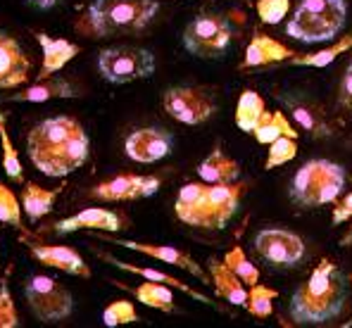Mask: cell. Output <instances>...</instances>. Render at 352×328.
<instances>
[{
    "instance_id": "obj_1",
    "label": "cell",
    "mask_w": 352,
    "mask_h": 328,
    "mask_svg": "<svg viewBox=\"0 0 352 328\" xmlns=\"http://www.w3.org/2000/svg\"><path fill=\"white\" fill-rule=\"evenodd\" d=\"M27 155L41 174L62 179L86 164L91 155V138L79 119L58 114L31 129L27 136Z\"/></svg>"
},
{
    "instance_id": "obj_2",
    "label": "cell",
    "mask_w": 352,
    "mask_h": 328,
    "mask_svg": "<svg viewBox=\"0 0 352 328\" xmlns=\"http://www.w3.org/2000/svg\"><path fill=\"white\" fill-rule=\"evenodd\" d=\"M157 10V0H91L76 22V31L93 41L136 36L150 27Z\"/></svg>"
},
{
    "instance_id": "obj_3",
    "label": "cell",
    "mask_w": 352,
    "mask_h": 328,
    "mask_svg": "<svg viewBox=\"0 0 352 328\" xmlns=\"http://www.w3.org/2000/svg\"><path fill=\"white\" fill-rule=\"evenodd\" d=\"M343 307V283L338 278V269L331 259L317 264L302 288L295 290L291 302V314L298 324L317 326L340 314Z\"/></svg>"
},
{
    "instance_id": "obj_4",
    "label": "cell",
    "mask_w": 352,
    "mask_h": 328,
    "mask_svg": "<svg viewBox=\"0 0 352 328\" xmlns=\"http://www.w3.org/2000/svg\"><path fill=\"white\" fill-rule=\"evenodd\" d=\"M348 3L345 0H300L286 34L302 43H324L333 41L345 27Z\"/></svg>"
},
{
    "instance_id": "obj_5",
    "label": "cell",
    "mask_w": 352,
    "mask_h": 328,
    "mask_svg": "<svg viewBox=\"0 0 352 328\" xmlns=\"http://www.w3.org/2000/svg\"><path fill=\"white\" fill-rule=\"evenodd\" d=\"M345 188V171L331 160H309L295 171L291 195L302 207H319L336 202Z\"/></svg>"
},
{
    "instance_id": "obj_6",
    "label": "cell",
    "mask_w": 352,
    "mask_h": 328,
    "mask_svg": "<svg viewBox=\"0 0 352 328\" xmlns=\"http://www.w3.org/2000/svg\"><path fill=\"white\" fill-rule=\"evenodd\" d=\"M24 298H27L31 314L43 324L67 319L74 309V298H72L69 288L45 274H31L24 281Z\"/></svg>"
},
{
    "instance_id": "obj_7",
    "label": "cell",
    "mask_w": 352,
    "mask_h": 328,
    "mask_svg": "<svg viewBox=\"0 0 352 328\" xmlns=\"http://www.w3.org/2000/svg\"><path fill=\"white\" fill-rule=\"evenodd\" d=\"M234 29L226 14L221 12H200L184 29V48L195 57H219L229 50Z\"/></svg>"
},
{
    "instance_id": "obj_8",
    "label": "cell",
    "mask_w": 352,
    "mask_h": 328,
    "mask_svg": "<svg viewBox=\"0 0 352 328\" xmlns=\"http://www.w3.org/2000/svg\"><path fill=\"white\" fill-rule=\"evenodd\" d=\"M98 72L115 86L141 81L155 74V55L136 45H112L98 53Z\"/></svg>"
},
{
    "instance_id": "obj_9",
    "label": "cell",
    "mask_w": 352,
    "mask_h": 328,
    "mask_svg": "<svg viewBox=\"0 0 352 328\" xmlns=\"http://www.w3.org/2000/svg\"><path fill=\"white\" fill-rule=\"evenodd\" d=\"M162 105L167 109L169 117L181 124H188V127L205 124L217 109L210 93H205L203 88H193V86L167 88L162 98Z\"/></svg>"
},
{
    "instance_id": "obj_10",
    "label": "cell",
    "mask_w": 352,
    "mask_h": 328,
    "mask_svg": "<svg viewBox=\"0 0 352 328\" xmlns=\"http://www.w3.org/2000/svg\"><path fill=\"white\" fill-rule=\"evenodd\" d=\"M255 250L262 259L276 267H293L305 257V243L286 228H264L255 236Z\"/></svg>"
},
{
    "instance_id": "obj_11",
    "label": "cell",
    "mask_w": 352,
    "mask_h": 328,
    "mask_svg": "<svg viewBox=\"0 0 352 328\" xmlns=\"http://www.w3.org/2000/svg\"><path fill=\"white\" fill-rule=\"evenodd\" d=\"M160 190L157 176H141V174H119L115 179H107L91 190V197L102 202H126L150 197Z\"/></svg>"
},
{
    "instance_id": "obj_12",
    "label": "cell",
    "mask_w": 352,
    "mask_h": 328,
    "mask_svg": "<svg viewBox=\"0 0 352 328\" xmlns=\"http://www.w3.org/2000/svg\"><path fill=\"white\" fill-rule=\"evenodd\" d=\"M98 238L105 243H112V245H122L126 250H133V252H141L146 257H153L157 262H164V264H172L176 269H184L188 272L190 276H195L198 281L207 283V274L205 269L190 257L186 250H179L174 245H155V243H138V241H124V238H112V236H105L102 231H98Z\"/></svg>"
},
{
    "instance_id": "obj_13",
    "label": "cell",
    "mask_w": 352,
    "mask_h": 328,
    "mask_svg": "<svg viewBox=\"0 0 352 328\" xmlns=\"http://www.w3.org/2000/svg\"><path fill=\"white\" fill-rule=\"evenodd\" d=\"M174 148V138L164 129H136L133 133H129V138L124 140V150L133 162L141 164H153L164 160Z\"/></svg>"
},
{
    "instance_id": "obj_14",
    "label": "cell",
    "mask_w": 352,
    "mask_h": 328,
    "mask_svg": "<svg viewBox=\"0 0 352 328\" xmlns=\"http://www.w3.org/2000/svg\"><path fill=\"white\" fill-rule=\"evenodd\" d=\"M207 188H210V184L198 181V184H186L184 188L179 190L176 202H174V212L184 223L198 226V228H212Z\"/></svg>"
},
{
    "instance_id": "obj_15",
    "label": "cell",
    "mask_w": 352,
    "mask_h": 328,
    "mask_svg": "<svg viewBox=\"0 0 352 328\" xmlns=\"http://www.w3.org/2000/svg\"><path fill=\"white\" fill-rule=\"evenodd\" d=\"M31 60L24 55L17 39L0 34V88H17L29 81Z\"/></svg>"
},
{
    "instance_id": "obj_16",
    "label": "cell",
    "mask_w": 352,
    "mask_h": 328,
    "mask_svg": "<svg viewBox=\"0 0 352 328\" xmlns=\"http://www.w3.org/2000/svg\"><path fill=\"white\" fill-rule=\"evenodd\" d=\"M122 226V219L119 215L110 210H102V207H86V210L76 212V215L60 219L53 226L55 233L65 236V233H74V231H102V233H115Z\"/></svg>"
},
{
    "instance_id": "obj_17",
    "label": "cell",
    "mask_w": 352,
    "mask_h": 328,
    "mask_svg": "<svg viewBox=\"0 0 352 328\" xmlns=\"http://www.w3.org/2000/svg\"><path fill=\"white\" fill-rule=\"evenodd\" d=\"M31 254L45 267H53L58 272H65L69 276H79V278H91V267L84 262L74 248L67 245H31Z\"/></svg>"
},
{
    "instance_id": "obj_18",
    "label": "cell",
    "mask_w": 352,
    "mask_h": 328,
    "mask_svg": "<svg viewBox=\"0 0 352 328\" xmlns=\"http://www.w3.org/2000/svg\"><path fill=\"white\" fill-rule=\"evenodd\" d=\"M243 184H210L207 188V202H210V221L212 228H224L236 215L238 202L243 195Z\"/></svg>"
},
{
    "instance_id": "obj_19",
    "label": "cell",
    "mask_w": 352,
    "mask_h": 328,
    "mask_svg": "<svg viewBox=\"0 0 352 328\" xmlns=\"http://www.w3.org/2000/svg\"><path fill=\"white\" fill-rule=\"evenodd\" d=\"M76 96H79V91L74 88V83L53 74V76H45V79L31 83L22 93L0 96V102H48V100H55V98H76Z\"/></svg>"
},
{
    "instance_id": "obj_20",
    "label": "cell",
    "mask_w": 352,
    "mask_h": 328,
    "mask_svg": "<svg viewBox=\"0 0 352 328\" xmlns=\"http://www.w3.org/2000/svg\"><path fill=\"white\" fill-rule=\"evenodd\" d=\"M295 55L298 53L293 48L274 41L272 36H264L260 31H255V36H252L245 48V57H243L241 67H264L274 65V62H288Z\"/></svg>"
},
{
    "instance_id": "obj_21",
    "label": "cell",
    "mask_w": 352,
    "mask_h": 328,
    "mask_svg": "<svg viewBox=\"0 0 352 328\" xmlns=\"http://www.w3.org/2000/svg\"><path fill=\"white\" fill-rule=\"evenodd\" d=\"M36 39H38V45H41V50H43V65H41L38 79L58 74L67 62H72L81 53L79 45L67 39H53V36H48V34H36Z\"/></svg>"
},
{
    "instance_id": "obj_22",
    "label": "cell",
    "mask_w": 352,
    "mask_h": 328,
    "mask_svg": "<svg viewBox=\"0 0 352 328\" xmlns=\"http://www.w3.org/2000/svg\"><path fill=\"white\" fill-rule=\"evenodd\" d=\"M98 257L105 259V262H110V264H115L117 269H124V272H129V274H136V276H141V278H146V281H157V283H167V285H172V288L181 290V293H186L188 298H193V300H198V302H205V305H212V300L207 298V295L200 293V290L190 288L188 283H184V281L174 278V276L160 272V269H153V267H138V264L124 262V259H117V257H112V254H107V252H98Z\"/></svg>"
},
{
    "instance_id": "obj_23",
    "label": "cell",
    "mask_w": 352,
    "mask_h": 328,
    "mask_svg": "<svg viewBox=\"0 0 352 328\" xmlns=\"http://www.w3.org/2000/svg\"><path fill=\"white\" fill-rule=\"evenodd\" d=\"M210 278H212V285H214L217 295H219L221 300L231 302V305H236V307H245L248 285L226 267L224 259H221V262L219 259H210Z\"/></svg>"
},
{
    "instance_id": "obj_24",
    "label": "cell",
    "mask_w": 352,
    "mask_h": 328,
    "mask_svg": "<svg viewBox=\"0 0 352 328\" xmlns=\"http://www.w3.org/2000/svg\"><path fill=\"white\" fill-rule=\"evenodd\" d=\"M198 176L205 184H231V181H238V176H241V164L236 160H231L229 155L221 153L219 148H214L200 162Z\"/></svg>"
},
{
    "instance_id": "obj_25",
    "label": "cell",
    "mask_w": 352,
    "mask_h": 328,
    "mask_svg": "<svg viewBox=\"0 0 352 328\" xmlns=\"http://www.w3.org/2000/svg\"><path fill=\"white\" fill-rule=\"evenodd\" d=\"M62 193V188H43L38 184H24L19 202H22V212L29 217V221H38L45 215H50L55 207V200Z\"/></svg>"
},
{
    "instance_id": "obj_26",
    "label": "cell",
    "mask_w": 352,
    "mask_h": 328,
    "mask_svg": "<svg viewBox=\"0 0 352 328\" xmlns=\"http://www.w3.org/2000/svg\"><path fill=\"white\" fill-rule=\"evenodd\" d=\"M252 136H255V140L260 145H269L276 138H283V136L298 138L300 131L288 122V117L283 112H264L260 124H257L255 131H252Z\"/></svg>"
},
{
    "instance_id": "obj_27",
    "label": "cell",
    "mask_w": 352,
    "mask_h": 328,
    "mask_svg": "<svg viewBox=\"0 0 352 328\" xmlns=\"http://www.w3.org/2000/svg\"><path fill=\"white\" fill-rule=\"evenodd\" d=\"M267 112L264 107V98L257 91H243L241 98H238V105H236V127L245 133H252L255 127L260 124L262 114Z\"/></svg>"
},
{
    "instance_id": "obj_28",
    "label": "cell",
    "mask_w": 352,
    "mask_h": 328,
    "mask_svg": "<svg viewBox=\"0 0 352 328\" xmlns=\"http://www.w3.org/2000/svg\"><path fill=\"white\" fill-rule=\"evenodd\" d=\"M133 295H136L138 302H143L146 307H153V309L160 311H174V293L172 285L167 283H157V281H146L138 288H133Z\"/></svg>"
},
{
    "instance_id": "obj_29",
    "label": "cell",
    "mask_w": 352,
    "mask_h": 328,
    "mask_svg": "<svg viewBox=\"0 0 352 328\" xmlns=\"http://www.w3.org/2000/svg\"><path fill=\"white\" fill-rule=\"evenodd\" d=\"M352 48V34L348 36H340V41H336L333 45H329V48L319 50V53H309V55H295L291 57V65L293 67H329L331 62L336 60L338 55L348 53Z\"/></svg>"
},
{
    "instance_id": "obj_30",
    "label": "cell",
    "mask_w": 352,
    "mask_h": 328,
    "mask_svg": "<svg viewBox=\"0 0 352 328\" xmlns=\"http://www.w3.org/2000/svg\"><path fill=\"white\" fill-rule=\"evenodd\" d=\"M0 145H3V166L5 174L12 184H24V169H22V160H19L17 150H14L12 140H10L8 131V119L0 112Z\"/></svg>"
},
{
    "instance_id": "obj_31",
    "label": "cell",
    "mask_w": 352,
    "mask_h": 328,
    "mask_svg": "<svg viewBox=\"0 0 352 328\" xmlns=\"http://www.w3.org/2000/svg\"><path fill=\"white\" fill-rule=\"evenodd\" d=\"M278 298V293L274 288H267L257 281L255 285H248V302H245V309L250 311L252 316L257 319H267L272 316L274 311V300Z\"/></svg>"
},
{
    "instance_id": "obj_32",
    "label": "cell",
    "mask_w": 352,
    "mask_h": 328,
    "mask_svg": "<svg viewBox=\"0 0 352 328\" xmlns=\"http://www.w3.org/2000/svg\"><path fill=\"white\" fill-rule=\"evenodd\" d=\"M224 264L234 272L238 278L243 281L245 285H255L257 281H260V269L255 267V264L250 262V259L245 257V252H243V248H231L229 252L224 254Z\"/></svg>"
},
{
    "instance_id": "obj_33",
    "label": "cell",
    "mask_w": 352,
    "mask_h": 328,
    "mask_svg": "<svg viewBox=\"0 0 352 328\" xmlns=\"http://www.w3.org/2000/svg\"><path fill=\"white\" fill-rule=\"evenodd\" d=\"M138 319V311L133 307V302L129 300H115L105 307L102 311V324L107 328H117V326H124V324H136Z\"/></svg>"
},
{
    "instance_id": "obj_34",
    "label": "cell",
    "mask_w": 352,
    "mask_h": 328,
    "mask_svg": "<svg viewBox=\"0 0 352 328\" xmlns=\"http://www.w3.org/2000/svg\"><path fill=\"white\" fill-rule=\"evenodd\" d=\"M295 155H298V143H295V138H288V136L276 138L274 143H269L264 169H276V166L288 164L291 160H295Z\"/></svg>"
},
{
    "instance_id": "obj_35",
    "label": "cell",
    "mask_w": 352,
    "mask_h": 328,
    "mask_svg": "<svg viewBox=\"0 0 352 328\" xmlns=\"http://www.w3.org/2000/svg\"><path fill=\"white\" fill-rule=\"evenodd\" d=\"M0 221L10 226H22V202L5 184H0Z\"/></svg>"
},
{
    "instance_id": "obj_36",
    "label": "cell",
    "mask_w": 352,
    "mask_h": 328,
    "mask_svg": "<svg viewBox=\"0 0 352 328\" xmlns=\"http://www.w3.org/2000/svg\"><path fill=\"white\" fill-rule=\"evenodd\" d=\"M10 272L0 283V328H17L19 326V314L14 300L10 295Z\"/></svg>"
},
{
    "instance_id": "obj_37",
    "label": "cell",
    "mask_w": 352,
    "mask_h": 328,
    "mask_svg": "<svg viewBox=\"0 0 352 328\" xmlns=\"http://www.w3.org/2000/svg\"><path fill=\"white\" fill-rule=\"evenodd\" d=\"M257 17L264 24H278L291 10V0H257Z\"/></svg>"
},
{
    "instance_id": "obj_38",
    "label": "cell",
    "mask_w": 352,
    "mask_h": 328,
    "mask_svg": "<svg viewBox=\"0 0 352 328\" xmlns=\"http://www.w3.org/2000/svg\"><path fill=\"white\" fill-rule=\"evenodd\" d=\"M331 219H333L336 226H340V223H345L348 219H352V193H348L343 200H336V207H333V215H331Z\"/></svg>"
},
{
    "instance_id": "obj_39",
    "label": "cell",
    "mask_w": 352,
    "mask_h": 328,
    "mask_svg": "<svg viewBox=\"0 0 352 328\" xmlns=\"http://www.w3.org/2000/svg\"><path fill=\"white\" fill-rule=\"evenodd\" d=\"M340 105L352 109V62L348 65V69H345L343 74V81H340V96H338Z\"/></svg>"
},
{
    "instance_id": "obj_40",
    "label": "cell",
    "mask_w": 352,
    "mask_h": 328,
    "mask_svg": "<svg viewBox=\"0 0 352 328\" xmlns=\"http://www.w3.org/2000/svg\"><path fill=\"white\" fill-rule=\"evenodd\" d=\"M24 3L36 10H53L55 5H60V0H24Z\"/></svg>"
},
{
    "instance_id": "obj_41",
    "label": "cell",
    "mask_w": 352,
    "mask_h": 328,
    "mask_svg": "<svg viewBox=\"0 0 352 328\" xmlns=\"http://www.w3.org/2000/svg\"><path fill=\"white\" fill-rule=\"evenodd\" d=\"M350 241H352V231L348 233V236H345V238H343V245H348V243H350Z\"/></svg>"
}]
</instances>
